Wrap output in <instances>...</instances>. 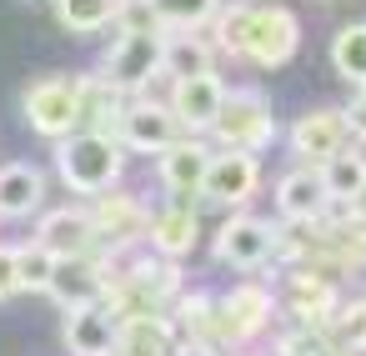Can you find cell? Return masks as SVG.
Returning a JSON list of instances; mask_svg holds the SVG:
<instances>
[{
  "label": "cell",
  "instance_id": "1",
  "mask_svg": "<svg viewBox=\"0 0 366 356\" xmlns=\"http://www.w3.org/2000/svg\"><path fill=\"white\" fill-rule=\"evenodd\" d=\"M216 41L231 56H246L256 66H286L301 46V26L281 6H226L216 11Z\"/></svg>",
  "mask_w": 366,
  "mask_h": 356
},
{
  "label": "cell",
  "instance_id": "2",
  "mask_svg": "<svg viewBox=\"0 0 366 356\" xmlns=\"http://www.w3.org/2000/svg\"><path fill=\"white\" fill-rule=\"evenodd\" d=\"M56 161H61V176H66L71 191L101 196V191H111L121 181V161L126 156H121V146L106 131H81V136H71L56 151Z\"/></svg>",
  "mask_w": 366,
  "mask_h": 356
},
{
  "label": "cell",
  "instance_id": "3",
  "mask_svg": "<svg viewBox=\"0 0 366 356\" xmlns=\"http://www.w3.org/2000/svg\"><path fill=\"white\" fill-rule=\"evenodd\" d=\"M181 296V271L171 261H141L131 266V276H121V286H111V316L131 321V316H161L166 301Z\"/></svg>",
  "mask_w": 366,
  "mask_h": 356
},
{
  "label": "cell",
  "instance_id": "4",
  "mask_svg": "<svg viewBox=\"0 0 366 356\" xmlns=\"http://www.w3.org/2000/svg\"><path fill=\"white\" fill-rule=\"evenodd\" d=\"M211 131L231 146V151H246V156H256L261 146H271V136H276V121H271V101L261 96V91H226V101H221V116L211 121Z\"/></svg>",
  "mask_w": 366,
  "mask_h": 356
},
{
  "label": "cell",
  "instance_id": "5",
  "mask_svg": "<svg viewBox=\"0 0 366 356\" xmlns=\"http://www.w3.org/2000/svg\"><path fill=\"white\" fill-rule=\"evenodd\" d=\"M161 56H166L161 31L131 26V31H121V41H116L111 56H106V81H111L116 91H141V86L161 71Z\"/></svg>",
  "mask_w": 366,
  "mask_h": 356
},
{
  "label": "cell",
  "instance_id": "6",
  "mask_svg": "<svg viewBox=\"0 0 366 356\" xmlns=\"http://www.w3.org/2000/svg\"><path fill=\"white\" fill-rule=\"evenodd\" d=\"M46 291H51L66 311H81V306H101V301H106L111 276H106V266H101L96 256H61L56 271H51V281H46Z\"/></svg>",
  "mask_w": 366,
  "mask_h": 356
},
{
  "label": "cell",
  "instance_id": "7",
  "mask_svg": "<svg viewBox=\"0 0 366 356\" xmlns=\"http://www.w3.org/2000/svg\"><path fill=\"white\" fill-rule=\"evenodd\" d=\"M216 256H221L226 266H236V271H256L261 261L276 256V231H271V221H261V216H231V221L216 231Z\"/></svg>",
  "mask_w": 366,
  "mask_h": 356
},
{
  "label": "cell",
  "instance_id": "8",
  "mask_svg": "<svg viewBox=\"0 0 366 356\" xmlns=\"http://www.w3.org/2000/svg\"><path fill=\"white\" fill-rule=\"evenodd\" d=\"M26 121L41 136H71L81 126L76 111V81H36L26 91Z\"/></svg>",
  "mask_w": 366,
  "mask_h": 356
},
{
  "label": "cell",
  "instance_id": "9",
  "mask_svg": "<svg viewBox=\"0 0 366 356\" xmlns=\"http://www.w3.org/2000/svg\"><path fill=\"white\" fill-rule=\"evenodd\" d=\"M346 111L336 106H321V111H306L296 126H291V151L301 161H331L336 151H346Z\"/></svg>",
  "mask_w": 366,
  "mask_h": 356
},
{
  "label": "cell",
  "instance_id": "10",
  "mask_svg": "<svg viewBox=\"0 0 366 356\" xmlns=\"http://www.w3.org/2000/svg\"><path fill=\"white\" fill-rule=\"evenodd\" d=\"M256 181H261L256 156H246V151H226V156H211V161H206V181H201V191H206V201H216V206H241V201L256 191Z\"/></svg>",
  "mask_w": 366,
  "mask_h": 356
},
{
  "label": "cell",
  "instance_id": "11",
  "mask_svg": "<svg viewBox=\"0 0 366 356\" xmlns=\"http://www.w3.org/2000/svg\"><path fill=\"white\" fill-rule=\"evenodd\" d=\"M96 241H101V236H96L91 211H76V206L51 211V216L41 221V231H36V246H46L56 261H61V256H91Z\"/></svg>",
  "mask_w": 366,
  "mask_h": 356
},
{
  "label": "cell",
  "instance_id": "12",
  "mask_svg": "<svg viewBox=\"0 0 366 356\" xmlns=\"http://www.w3.org/2000/svg\"><path fill=\"white\" fill-rule=\"evenodd\" d=\"M266 321H271V291L256 286V281L236 286L221 301V331H226V341H251V336L266 331Z\"/></svg>",
  "mask_w": 366,
  "mask_h": 356
},
{
  "label": "cell",
  "instance_id": "13",
  "mask_svg": "<svg viewBox=\"0 0 366 356\" xmlns=\"http://www.w3.org/2000/svg\"><path fill=\"white\" fill-rule=\"evenodd\" d=\"M116 316L111 306H81L66 316V346L71 356H116Z\"/></svg>",
  "mask_w": 366,
  "mask_h": 356
},
{
  "label": "cell",
  "instance_id": "14",
  "mask_svg": "<svg viewBox=\"0 0 366 356\" xmlns=\"http://www.w3.org/2000/svg\"><path fill=\"white\" fill-rule=\"evenodd\" d=\"M221 101H226V86L216 71L206 76H191V81H176V101H171V116L181 126H211L221 116Z\"/></svg>",
  "mask_w": 366,
  "mask_h": 356
},
{
  "label": "cell",
  "instance_id": "15",
  "mask_svg": "<svg viewBox=\"0 0 366 356\" xmlns=\"http://www.w3.org/2000/svg\"><path fill=\"white\" fill-rule=\"evenodd\" d=\"M91 221H96V236H106V241H136L146 226H151V216H146V206L136 201V196H116V191H101L96 196V211H91Z\"/></svg>",
  "mask_w": 366,
  "mask_h": 356
},
{
  "label": "cell",
  "instance_id": "16",
  "mask_svg": "<svg viewBox=\"0 0 366 356\" xmlns=\"http://www.w3.org/2000/svg\"><path fill=\"white\" fill-rule=\"evenodd\" d=\"M286 311L301 321V326H321L336 316V286L316 271H296L286 281Z\"/></svg>",
  "mask_w": 366,
  "mask_h": 356
},
{
  "label": "cell",
  "instance_id": "17",
  "mask_svg": "<svg viewBox=\"0 0 366 356\" xmlns=\"http://www.w3.org/2000/svg\"><path fill=\"white\" fill-rule=\"evenodd\" d=\"M176 126L181 121L166 106H131V111H121V136H126L131 151H166V146H176Z\"/></svg>",
  "mask_w": 366,
  "mask_h": 356
},
{
  "label": "cell",
  "instance_id": "18",
  "mask_svg": "<svg viewBox=\"0 0 366 356\" xmlns=\"http://www.w3.org/2000/svg\"><path fill=\"white\" fill-rule=\"evenodd\" d=\"M116 351L121 356H176L181 341L166 316H131L116 326Z\"/></svg>",
  "mask_w": 366,
  "mask_h": 356
},
{
  "label": "cell",
  "instance_id": "19",
  "mask_svg": "<svg viewBox=\"0 0 366 356\" xmlns=\"http://www.w3.org/2000/svg\"><path fill=\"white\" fill-rule=\"evenodd\" d=\"M321 191L336 206H356L366 196V156L361 151H336L331 161H321Z\"/></svg>",
  "mask_w": 366,
  "mask_h": 356
},
{
  "label": "cell",
  "instance_id": "20",
  "mask_svg": "<svg viewBox=\"0 0 366 356\" xmlns=\"http://www.w3.org/2000/svg\"><path fill=\"white\" fill-rule=\"evenodd\" d=\"M276 206L286 221H321L326 211V191H321V176L316 171H291L276 181Z\"/></svg>",
  "mask_w": 366,
  "mask_h": 356
},
{
  "label": "cell",
  "instance_id": "21",
  "mask_svg": "<svg viewBox=\"0 0 366 356\" xmlns=\"http://www.w3.org/2000/svg\"><path fill=\"white\" fill-rule=\"evenodd\" d=\"M46 196V176L36 166H0V216H31Z\"/></svg>",
  "mask_w": 366,
  "mask_h": 356
},
{
  "label": "cell",
  "instance_id": "22",
  "mask_svg": "<svg viewBox=\"0 0 366 356\" xmlns=\"http://www.w3.org/2000/svg\"><path fill=\"white\" fill-rule=\"evenodd\" d=\"M206 161H211V156H206L196 141H176V146L161 151V181H166L176 196L201 191V181H206Z\"/></svg>",
  "mask_w": 366,
  "mask_h": 356
},
{
  "label": "cell",
  "instance_id": "23",
  "mask_svg": "<svg viewBox=\"0 0 366 356\" xmlns=\"http://www.w3.org/2000/svg\"><path fill=\"white\" fill-rule=\"evenodd\" d=\"M151 246L161 251V256H186L191 246H196V211H186V206H171V211H161V216H151Z\"/></svg>",
  "mask_w": 366,
  "mask_h": 356
},
{
  "label": "cell",
  "instance_id": "24",
  "mask_svg": "<svg viewBox=\"0 0 366 356\" xmlns=\"http://www.w3.org/2000/svg\"><path fill=\"white\" fill-rule=\"evenodd\" d=\"M181 326H186V346H206V351H221L226 346V331H221V306L211 296H186L181 301Z\"/></svg>",
  "mask_w": 366,
  "mask_h": 356
},
{
  "label": "cell",
  "instance_id": "25",
  "mask_svg": "<svg viewBox=\"0 0 366 356\" xmlns=\"http://www.w3.org/2000/svg\"><path fill=\"white\" fill-rule=\"evenodd\" d=\"M76 111H81V121H96L101 131L121 126V91L106 76L101 81H76Z\"/></svg>",
  "mask_w": 366,
  "mask_h": 356
},
{
  "label": "cell",
  "instance_id": "26",
  "mask_svg": "<svg viewBox=\"0 0 366 356\" xmlns=\"http://www.w3.org/2000/svg\"><path fill=\"white\" fill-rule=\"evenodd\" d=\"M331 66H336V76H346L351 86H366V21L341 26V36L331 41Z\"/></svg>",
  "mask_w": 366,
  "mask_h": 356
},
{
  "label": "cell",
  "instance_id": "27",
  "mask_svg": "<svg viewBox=\"0 0 366 356\" xmlns=\"http://www.w3.org/2000/svg\"><path fill=\"white\" fill-rule=\"evenodd\" d=\"M146 11H151V21H161V26L191 31V26H206V21H216L221 0H146Z\"/></svg>",
  "mask_w": 366,
  "mask_h": 356
},
{
  "label": "cell",
  "instance_id": "28",
  "mask_svg": "<svg viewBox=\"0 0 366 356\" xmlns=\"http://www.w3.org/2000/svg\"><path fill=\"white\" fill-rule=\"evenodd\" d=\"M161 66H166L176 81L206 76V71H211V46H206V41H196V36H171V41H166V56H161Z\"/></svg>",
  "mask_w": 366,
  "mask_h": 356
},
{
  "label": "cell",
  "instance_id": "29",
  "mask_svg": "<svg viewBox=\"0 0 366 356\" xmlns=\"http://www.w3.org/2000/svg\"><path fill=\"white\" fill-rule=\"evenodd\" d=\"M56 11H61V21L71 26V31H101V26H111L116 16H121V0H56Z\"/></svg>",
  "mask_w": 366,
  "mask_h": 356
},
{
  "label": "cell",
  "instance_id": "30",
  "mask_svg": "<svg viewBox=\"0 0 366 356\" xmlns=\"http://www.w3.org/2000/svg\"><path fill=\"white\" fill-rule=\"evenodd\" d=\"M326 336H331L336 346H346L351 356H361V351H366V301L341 306V311L326 321Z\"/></svg>",
  "mask_w": 366,
  "mask_h": 356
},
{
  "label": "cell",
  "instance_id": "31",
  "mask_svg": "<svg viewBox=\"0 0 366 356\" xmlns=\"http://www.w3.org/2000/svg\"><path fill=\"white\" fill-rule=\"evenodd\" d=\"M51 271H56V256H51L46 246L31 241V246L16 251V281H21V291H46Z\"/></svg>",
  "mask_w": 366,
  "mask_h": 356
},
{
  "label": "cell",
  "instance_id": "32",
  "mask_svg": "<svg viewBox=\"0 0 366 356\" xmlns=\"http://www.w3.org/2000/svg\"><path fill=\"white\" fill-rule=\"evenodd\" d=\"M346 131L366 141V86H356V101L346 106Z\"/></svg>",
  "mask_w": 366,
  "mask_h": 356
},
{
  "label": "cell",
  "instance_id": "33",
  "mask_svg": "<svg viewBox=\"0 0 366 356\" xmlns=\"http://www.w3.org/2000/svg\"><path fill=\"white\" fill-rule=\"evenodd\" d=\"M16 291H21V281H16V251H0V301L16 296Z\"/></svg>",
  "mask_w": 366,
  "mask_h": 356
}]
</instances>
